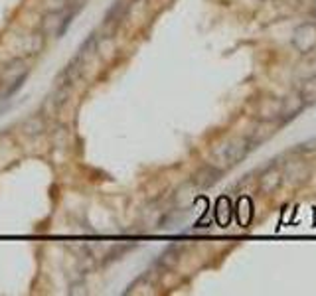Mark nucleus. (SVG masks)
I'll list each match as a JSON object with an SVG mask.
<instances>
[{
    "label": "nucleus",
    "mask_w": 316,
    "mask_h": 296,
    "mask_svg": "<svg viewBox=\"0 0 316 296\" xmlns=\"http://www.w3.org/2000/svg\"><path fill=\"white\" fill-rule=\"evenodd\" d=\"M293 47L299 54H308L316 47V24L314 22H302L299 28L293 32Z\"/></svg>",
    "instance_id": "4"
},
{
    "label": "nucleus",
    "mask_w": 316,
    "mask_h": 296,
    "mask_svg": "<svg viewBox=\"0 0 316 296\" xmlns=\"http://www.w3.org/2000/svg\"><path fill=\"white\" fill-rule=\"evenodd\" d=\"M283 176L290 182V184H301L306 178L310 176V168L308 164L304 162L302 158H293V160H286L283 164Z\"/></svg>",
    "instance_id": "7"
},
{
    "label": "nucleus",
    "mask_w": 316,
    "mask_h": 296,
    "mask_svg": "<svg viewBox=\"0 0 316 296\" xmlns=\"http://www.w3.org/2000/svg\"><path fill=\"white\" fill-rule=\"evenodd\" d=\"M45 131V117L44 115H32L20 125V133L26 138H36Z\"/></svg>",
    "instance_id": "12"
},
{
    "label": "nucleus",
    "mask_w": 316,
    "mask_h": 296,
    "mask_svg": "<svg viewBox=\"0 0 316 296\" xmlns=\"http://www.w3.org/2000/svg\"><path fill=\"white\" fill-rule=\"evenodd\" d=\"M285 182V176H283V170L277 168V164H271L263 174L259 178V188L263 193H275Z\"/></svg>",
    "instance_id": "8"
},
{
    "label": "nucleus",
    "mask_w": 316,
    "mask_h": 296,
    "mask_svg": "<svg viewBox=\"0 0 316 296\" xmlns=\"http://www.w3.org/2000/svg\"><path fill=\"white\" fill-rule=\"evenodd\" d=\"M129 8H131L129 0H115L111 4V8L107 10L105 18H103V32L107 34V38H111L117 32V28L123 24V20L129 14Z\"/></svg>",
    "instance_id": "5"
},
{
    "label": "nucleus",
    "mask_w": 316,
    "mask_h": 296,
    "mask_svg": "<svg viewBox=\"0 0 316 296\" xmlns=\"http://www.w3.org/2000/svg\"><path fill=\"white\" fill-rule=\"evenodd\" d=\"M44 34L42 32H36V34H32L30 38H28V54L34 56V54H38L40 50H42V45H44Z\"/></svg>",
    "instance_id": "16"
},
{
    "label": "nucleus",
    "mask_w": 316,
    "mask_h": 296,
    "mask_svg": "<svg viewBox=\"0 0 316 296\" xmlns=\"http://www.w3.org/2000/svg\"><path fill=\"white\" fill-rule=\"evenodd\" d=\"M304 101L297 93L288 95L285 99H281V117H279V122H290L293 118H297L304 111Z\"/></svg>",
    "instance_id": "10"
},
{
    "label": "nucleus",
    "mask_w": 316,
    "mask_h": 296,
    "mask_svg": "<svg viewBox=\"0 0 316 296\" xmlns=\"http://www.w3.org/2000/svg\"><path fill=\"white\" fill-rule=\"evenodd\" d=\"M297 95L301 97L304 105H316V73L304 77L301 83L297 85Z\"/></svg>",
    "instance_id": "13"
},
{
    "label": "nucleus",
    "mask_w": 316,
    "mask_h": 296,
    "mask_svg": "<svg viewBox=\"0 0 316 296\" xmlns=\"http://www.w3.org/2000/svg\"><path fill=\"white\" fill-rule=\"evenodd\" d=\"M251 150L253 148L249 144L247 136H237V138L227 140L226 144H222L220 150H215V158L226 166H235V164L243 162Z\"/></svg>",
    "instance_id": "2"
},
{
    "label": "nucleus",
    "mask_w": 316,
    "mask_h": 296,
    "mask_svg": "<svg viewBox=\"0 0 316 296\" xmlns=\"http://www.w3.org/2000/svg\"><path fill=\"white\" fill-rule=\"evenodd\" d=\"M71 0H42L44 12H65Z\"/></svg>",
    "instance_id": "15"
},
{
    "label": "nucleus",
    "mask_w": 316,
    "mask_h": 296,
    "mask_svg": "<svg viewBox=\"0 0 316 296\" xmlns=\"http://www.w3.org/2000/svg\"><path fill=\"white\" fill-rule=\"evenodd\" d=\"M224 176V170L222 168H215L211 164H206L198 170L194 178H192V186L198 190H210L211 186H215Z\"/></svg>",
    "instance_id": "6"
},
{
    "label": "nucleus",
    "mask_w": 316,
    "mask_h": 296,
    "mask_svg": "<svg viewBox=\"0 0 316 296\" xmlns=\"http://www.w3.org/2000/svg\"><path fill=\"white\" fill-rule=\"evenodd\" d=\"M273 134V131H271V122H265V120H261L259 122V127H257L255 131L251 134H247V140H249V144H251V148L255 150L259 144H263L269 136Z\"/></svg>",
    "instance_id": "14"
},
{
    "label": "nucleus",
    "mask_w": 316,
    "mask_h": 296,
    "mask_svg": "<svg viewBox=\"0 0 316 296\" xmlns=\"http://www.w3.org/2000/svg\"><path fill=\"white\" fill-rule=\"evenodd\" d=\"M297 150H316V138L308 140V142H302V144H299Z\"/></svg>",
    "instance_id": "18"
},
{
    "label": "nucleus",
    "mask_w": 316,
    "mask_h": 296,
    "mask_svg": "<svg viewBox=\"0 0 316 296\" xmlns=\"http://www.w3.org/2000/svg\"><path fill=\"white\" fill-rule=\"evenodd\" d=\"M178 253H180V251H178L176 247H170V249H166L164 255H162V259H160V265H164V266H168V268H170V266L178 261Z\"/></svg>",
    "instance_id": "17"
},
{
    "label": "nucleus",
    "mask_w": 316,
    "mask_h": 296,
    "mask_svg": "<svg viewBox=\"0 0 316 296\" xmlns=\"http://www.w3.org/2000/svg\"><path fill=\"white\" fill-rule=\"evenodd\" d=\"M312 14H314V18H316V6L312 8Z\"/></svg>",
    "instance_id": "20"
},
{
    "label": "nucleus",
    "mask_w": 316,
    "mask_h": 296,
    "mask_svg": "<svg viewBox=\"0 0 316 296\" xmlns=\"http://www.w3.org/2000/svg\"><path fill=\"white\" fill-rule=\"evenodd\" d=\"M71 12H44L42 16V24H40V32L44 36H58L67 30L69 22H71Z\"/></svg>",
    "instance_id": "3"
},
{
    "label": "nucleus",
    "mask_w": 316,
    "mask_h": 296,
    "mask_svg": "<svg viewBox=\"0 0 316 296\" xmlns=\"http://www.w3.org/2000/svg\"><path fill=\"white\" fill-rule=\"evenodd\" d=\"M306 56H310V58L306 59V63H308L310 67H314V69H316V47L312 50V52H308ZM314 73H316V71H314Z\"/></svg>",
    "instance_id": "19"
},
{
    "label": "nucleus",
    "mask_w": 316,
    "mask_h": 296,
    "mask_svg": "<svg viewBox=\"0 0 316 296\" xmlns=\"http://www.w3.org/2000/svg\"><path fill=\"white\" fill-rule=\"evenodd\" d=\"M26 77H28V65H26V61L22 58L12 59L4 67L2 75H0V83L4 85V91L0 93V99H8L10 95H14L16 91L22 87V83L26 81Z\"/></svg>",
    "instance_id": "1"
},
{
    "label": "nucleus",
    "mask_w": 316,
    "mask_h": 296,
    "mask_svg": "<svg viewBox=\"0 0 316 296\" xmlns=\"http://www.w3.org/2000/svg\"><path fill=\"white\" fill-rule=\"evenodd\" d=\"M69 91H71V87H67V85H56V87H54V91L47 95L44 107H42L44 117H47V115H56V113L60 111L61 107L65 105V101H67V97H69Z\"/></svg>",
    "instance_id": "9"
},
{
    "label": "nucleus",
    "mask_w": 316,
    "mask_h": 296,
    "mask_svg": "<svg viewBox=\"0 0 316 296\" xmlns=\"http://www.w3.org/2000/svg\"><path fill=\"white\" fill-rule=\"evenodd\" d=\"M257 117H259V120H265V122L279 120V117H281V99H275V97L263 99L259 109H257Z\"/></svg>",
    "instance_id": "11"
}]
</instances>
